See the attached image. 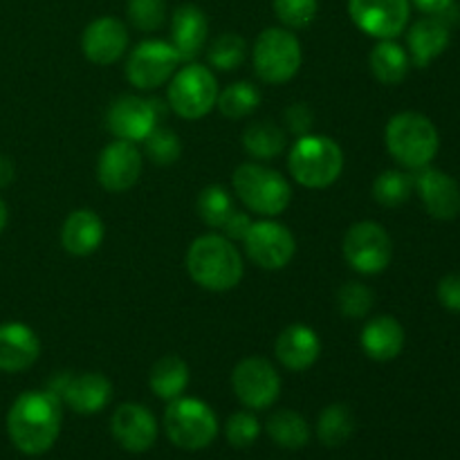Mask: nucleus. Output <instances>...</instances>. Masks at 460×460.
Segmentation results:
<instances>
[{
	"mask_svg": "<svg viewBox=\"0 0 460 460\" xmlns=\"http://www.w3.org/2000/svg\"><path fill=\"white\" fill-rule=\"evenodd\" d=\"M63 402L57 394L25 391L13 400L7 413V434L13 447L27 456H39L52 449L61 434Z\"/></svg>",
	"mask_w": 460,
	"mask_h": 460,
	"instance_id": "f257e3e1",
	"label": "nucleus"
},
{
	"mask_svg": "<svg viewBox=\"0 0 460 460\" xmlns=\"http://www.w3.org/2000/svg\"><path fill=\"white\" fill-rule=\"evenodd\" d=\"M187 272L205 290L227 292L243 281L245 261L227 236L207 234L189 245Z\"/></svg>",
	"mask_w": 460,
	"mask_h": 460,
	"instance_id": "f03ea898",
	"label": "nucleus"
},
{
	"mask_svg": "<svg viewBox=\"0 0 460 460\" xmlns=\"http://www.w3.org/2000/svg\"><path fill=\"white\" fill-rule=\"evenodd\" d=\"M385 142L391 157L411 171L429 166L440 146L434 121L420 112H398L391 117L385 130Z\"/></svg>",
	"mask_w": 460,
	"mask_h": 460,
	"instance_id": "7ed1b4c3",
	"label": "nucleus"
},
{
	"mask_svg": "<svg viewBox=\"0 0 460 460\" xmlns=\"http://www.w3.org/2000/svg\"><path fill=\"white\" fill-rule=\"evenodd\" d=\"M288 169L301 187L326 189L340 180L344 171V153L328 135H301L288 157Z\"/></svg>",
	"mask_w": 460,
	"mask_h": 460,
	"instance_id": "20e7f679",
	"label": "nucleus"
},
{
	"mask_svg": "<svg viewBox=\"0 0 460 460\" xmlns=\"http://www.w3.org/2000/svg\"><path fill=\"white\" fill-rule=\"evenodd\" d=\"M232 184L247 209L265 218H277L292 200L290 182L279 171L256 162H245L238 166L234 171Z\"/></svg>",
	"mask_w": 460,
	"mask_h": 460,
	"instance_id": "39448f33",
	"label": "nucleus"
},
{
	"mask_svg": "<svg viewBox=\"0 0 460 460\" xmlns=\"http://www.w3.org/2000/svg\"><path fill=\"white\" fill-rule=\"evenodd\" d=\"M164 429L171 443L187 452L209 447L218 436V418L198 398L171 400L164 411Z\"/></svg>",
	"mask_w": 460,
	"mask_h": 460,
	"instance_id": "423d86ee",
	"label": "nucleus"
},
{
	"mask_svg": "<svg viewBox=\"0 0 460 460\" xmlns=\"http://www.w3.org/2000/svg\"><path fill=\"white\" fill-rule=\"evenodd\" d=\"M301 61L304 52L299 39L283 27H270L261 31L252 49L254 72L261 81L272 85L290 81L299 72Z\"/></svg>",
	"mask_w": 460,
	"mask_h": 460,
	"instance_id": "0eeeda50",
	"label": "nucleus"
},
{
	"mask_svg": "<svg viewBox=\"0 0 460 460\" xmlns=\"http://www.w3.org/2000/svg\"><path fill=\"white\" fill-rule=\"evenodd\" d=\"M218 81L214 72L200 63H187L169 81V106L182 119H202L218 99Z\"/></svg>",
	"mask_w": 460,
	"mask_h": 460,
	"instance_id": "6e6552de",
	"label": "nucleus"
},
{
	"mask_svg": "<svg viewBox=\"0 0 460 460\" xmlns=\"http://www.w3.org/2000/svg\"><path fill=\"white\" fill-rule=\"evenodd\" d=\"M344 256L359 274H380L394 259V241L380 223L362 220L355 223L344 236Z\"/></svg>",
	"mask_w": 460,
	"mask_h": 460,
	"instance_id": "1a4fd4ad",
	"label": "nucleus"
},
{
	"mask_svg": "<svg viewBox=\"0 0 460 460\" xmlns=\"http://www.w3.org/2000/svg\"><path fill=\"white\" fill-rule=\"evenodd\" d=\"M180 58L169 40H142L126 61V79L139 90H153L169 84Z\"/></svg>",
	"mask_w": 460,
	"mask_h": 460,
	"instance_id": "9d476101",
	"label": "nucleus"
},
{
	"mask_svg": "<svg viewBox=\"0 0 460 460\" xmlns=\"http://www.w3.org/2000/svg\"><path fill=\"white\" fill-rule=\"evenodd\" d=\"M232 386L241 404L254 411L272 407L281 395V377L277 368L259 355L245 358L236 364L232 373Z\"/></svg>",
	"mask_w": 460,
	"mask_h": 460,
	"instance_id": "9b49d317",
	"label": "nucleus"
},
{
	"mask_svg": "<svg viewBox=\"0 0 460 460\" xmlns=\"http://www.w3.org/2000/svg\"><path fill=\"white\" fill-rule=\"evenodd\" d=\"M409 0H349V16L367 36L394 40L407 30Z\"/></svg>",
	"mask_w": 460,
	"mask_h": 460,
	"instance_id": "f8f14e48",
	"label": "nucleus"
},
{
	"mask_svg": "<svg viewBox=\"0 0 460 460\" xmlns=\"http://www.w3.org/2000/svg\"><path fill=\"white\" fill-rule=\"evenodd\" d=\"M247 259L263 270H283L296 252V241L286 225L277 220L252 223L245 236Z\"/></svg>",
	"mask_w": 460,
	"mask_h": 460,
	"instance_id": "ddd939ff",
	"label": "nucleus"
},
{
	"mask_svg": "<svg viewBox=\"0 0 460 460\" xmlns=\"http://www.w3.org/2000/svg\"><path fill=\"white\" fill-rule=\"evenodd\" d=\"M48 389L57 394L72 411L84 416L99 413L112 398L111 380L102 373H81V376L58 373L57 377H52Z\"/></svg>",
	"mask_w": 460,
	"mask_h": 460,
	"instance_id": "4468645a",
	"label": "nucleus"
},
{
	"mask_svg": "<svg viewBox=\"0 0 460 460\" xmlns=\"http://www.w3.org/2000/svg\"><path fill=\"white\" fill-rule=\"evenodd\" d=\"M151 99L135 97V94H124L111 103L106 115V126L117 139L124 142H144L157 126V115L160 106Z\"/></svg>",
	"mask_w": 460,
	"mask_h": 460,
	"instance_id": "2eb2a0df",
	"label": "nucleus"
},
{
	"mask_svg": "<svg viewBox=\"0 0 460 460\" xmlns=\"http://www.w3.org/2000/svg\"><path fill=\"white\" fill-rule=\"evenodd\" d=\"M142 164V153L133 142L115 139L99 153L97 180L106 191L124 193L139 182Z\"/></svg>",
	"mask_w": 460,
	"mask_h": 460,
	"instance_id": "dca6fc26",
	"label": "nucleus"
},
{
	"mask_svg": "<svg viewBox=\"0 0 460 460\" xmlns=\"http://www.w3.org/2000/svg\"><path fill=\"white\" fill-rule=\"evenodd\" d=\"M112 438L130 454H144L155 445L157 420L144 404L126 402L117 407L111 420Z\"/></svg>",
	"mask_w": 460,
	"mask_h": 460,
	"instance_id": "f3484780",
	"label": "nucleus"
},
{
	"mask_svg": "<svg viewBox=\"0 0 460 460\" xmlns=\"http://www.w3.org/2000/svg\"><path fill=\"white\" fill-rule=\"evenodd\" d=\"M413 189L434 218L454 220L460 214V187L445 171L422 166L413 175Z\"/></svg>",
	"mask_w": 460,
	"mask_h": 460,
	"instance_id": "a211bd4d",
	"label": "nucleus"
},
{
	"mask_svg": "<svg viewBox=\"0 0 460 460\" xmlns=\"http://www.w3.org/2000/svg\"><path fill=\"white\" fill-rule=\"evenodd\" d=\"M128 48V30L115 16H102L90 22L81 36V49L85 58L97 66H112Z\"/></svg>",
	"mask_w": 460,
	"mask_h": 460,
	"instance_id": "6ab92c4d",
	"label": "nucleus"
},
{
	"mask_svg": "<svg viewBox=\"0 0 460 460\" xmlns=\"http://www.w3.org/2000/svg\"><path fill=\"white\" fill-rule=\"evenodd\" d=\"M209 40V22L205 12L196 4H182L175 9L171 18V48L175 49L180 61L191 63Z\"/></svg>",
	"mask_w": 460,
	"mask_h": 460,
	"instance_id": "aec40b11",
	"label": "nucleus"
},
{
	"mask_svg": "<svg viewBox=\"0 0 460 460\" xmlns=\"http://www.w3.org/2000/svg\"><path fill=\"white\" fill-rule=\"evenodd\" d=\"M40 355V341L30 326L9 322L0 326V371L21 373L34 367Z\"/></svg>",
	"mask_w": 460,
	"mask_h": 460,
	"instance_id": "412c9836",
	"label": "nucleus"
},
{
	"mask_svg": "<svg viewBox=\"0 0 460 460\" xmlns=\"http://www.w3.org/2000/svg\"><path fill=\"white\" fill-rule=\"evenodd\" d=\"M274 353L288 371H308L322 355V340L310 326L292 323L279 335Z\"/></svg>",
	"mask_w": 460,
	"mask_h": 460,
	"instance_id": "4be33fe9",
	"label": "nucleus"
},
{
	"mask_svg": "<svg viewBox=\"0 0 460 460\" xmlns=\"http://www.w3.org/2000/svg\"><path fill=\"white\" fill-rule=\"evenodd\" d=\"M449 40H452V25L443 16L422 18L409 30V58L416 67H427L447 49Z\"/></svg>",
	"mask_w": 460,
	"mask_h": 460,
	"instance_id": "5701e85b",
	"label": "nucleus"
},
{
	"mask_svg": "<svg viewBox=\"0 0 460 460\" xmlns=\"http://www.w3.org/2000/svg\"><path fill=\"white\" fill-rule=\"evenodd\" d=\"M106 236L103 220L93 209H76L66 218L61 227L63 250L75 256H90L99 250Z\"/></svg>",
	"mask_w": 460,
	"mask_h": 460,
	"instance_id": "b1692460",
	"label": "nucleus"
},
{
	"mask_svg": "<svg viewBox=\"0 0 460 460\" xmlns=\"http://www.w3.org/2000/svg\"><path fill=\"white\" fill-rule=\"evenodd\" d=\"M362 349L376 362H391L404 349V328L391 314H380L367 322L362 331Z\"/></svg>",
	"mask_w": 460,
	"mask_h": 460,
	"instance_id": "393cba45",
	"label": "nucleus"
},
{
	"mask_svg": "<svg viewBox=\"0 0 460 460\" xmlns=\"http://www.w3.org/2000/svg\"><path fill=\"white\" fill-rule=\"evenodd\" d=\"M368 66L380 84L398 85L407 79L411 58H409L407 49L395 40H380L368 57Z\"/></svg>",
	"mask_w": 460,
	"mask_h": 460,
	"instance_id": "a878e982",
	"label": "nucleus"
},
{
	"mask_svg": "<svg viewBox=\"0 0 460 460\" xmlns=\"http://www.w3.org/2000/svg\"><path fill=\"white\" fill-rule=\"evenodd\" d=\"M148 386L157 398L166 400V402L180 398L189 386L187 362L178 355H164L162 359H157L148 376Z\"/></svg>",
	"mask_w": 460,
	"mask_h": 460,
	"instance_id": "bb28decb",
	"label": "nucleus"
},
{
	"mask_svg": "<svg viewBox=\"0 0 460 460\" xmlns=\"http://www.w3.org/2000/svg\"><path fill=\"white\" fill-rule=\"evenodd\" d=\"M243 148L254 160L270 162L281 155L286 148V133L274 121H254L243 133Z\"/></svg>",
	"mask_w": 460,
	"mask_h": 460,
	"instance_id": "cd10ccee",
	"label": "nucleus"
},
{
	"mask_svg": "<svg viewBox=\"0 0 460 460\" xmlns=\"http://www.w3.org/2000/svg\"><path fill=\"white\" fill-rule=\"evenodd\" d=\"M265 429H268L270 438L283 449H301L310 440L308 422L292 409H281V411L272 413Z\"/></svg>",
	"mask_w": 460,
	"mask_h": 460,
	"instance_id": "c85d7f7f",
	"label": "nucleus"
},
{
	"mask_svg": "<svg viewBox=\"0 0 460 460\" xmlns=\"http://www.w3.org/2000/svg\"><path fill=\"white\" fill-rule=\"evenodd\" d=\"M355 434V416L346 404H331L317 418V436L326 447H341Z\"/></svg>",
	"mask_w": 460,
	"mask_h": 460,
	"instance_id": "c756f323",
	"label": "nucleus"
},
{
	"mask_svg": "<svg viewBox=\"0 0 460 460\" xmlns=\"http://www.w3.org/2000/svg\"><path fill=\"white\" fill-rule=\"evenodd\" d=\"M261 93L254 84L250 81H236V84L227 85L223 93H218L216 106L229 119H245L247 115L259 108Z\"/></svg>",
	"mask_w": 460,
	"mask_h": 460,
	"instance_id": "7c9ffc66",
	"label": "nucleus"
},
{
	"mask_svg": "<svg viewBox=\"0 0 460 460\" xmlns=\"http://www.w3.org/2000/svg\"><path fill=\"white\" fill-rule=\"evenodd\" d=\"M196 209L200 218L205 220V225L214 229H223V225L236 211V207H234V200L227 189L220 187V184H209L198 196Z\"/></svg>",
	"mask_w": 460,
	"mask_h": 460,
	"instance_id": "2f4dec72",
	"label": "nucleus"
},
{
	"mask_svg": "<svg viewBox=\"0 0 460 460\" xmlns=\"http://www.w3.org/2000/svg\"><path fill=\"white\" fill-rule=\"evenodd\" d=\"M413 191V178L404 171L389 169L385 173H380L373 182V198L380 202L382 207H402L404 202L411 198Z\"/></svg>",
	"mask_w": 460,
	"mask_h": 460,
	"instance_id": "473e14b6",
	"label": "nucleus"
},
{
	"mask_svg": "<svg viewBox=\"0 0 460 460\" xmlns=\"http://www.w3.org/2000/svg\"><path fill=\"white\" fill-rule=\"evenodd\" d=\"M211 66L220 72H232L245 63L247 58V43L243 36L234 34V31H225L218 39H214L209 52H207Z\"/></svg>",
	"mask_w": 460,
	"mask_h": 460,
	"instance_id": "72a5a7b5",
	"label": "nucleus"
},
{
	"mask_svg": "<svg viewBox=\"0 0 460 460\" xmlns=\"http://www.w3.org/2000/svg\"><path fill=\"white\" fill-rule=\"evenodd\" d=\"M144 153H146V157L153 164L169 166L180 160V155H182V144H180V137L173 130L155 126L151 130V135L144 139Z\"/></svg>",
	"mask_w": 460,
	"mask_h": 460,
	"instance_id": "f704fd0d",
	"label": "nucleus"
},
{
	"mask_svg": "<svg viewBox=\"0 0 460 460\" xmlns=\"http://www.w3.org/2000/svg\"><path fill=\"white\" fill-rule=\"evenodd\" d=\"M373 304H376V295L371 288L359 281H346L337 290V305L341 314L349 319H364L371 313Z\"/></svg>",
	"mask_w": 460,
	"mask_h": 460,
	"instance_id": "c9c22d12",
	"label": "nucleus"
},
{
	"mask_svg": "<svg viewBox=\"0 0 460 460\" xmlns=\"http://www.w3.org/2000/svg\"><path fill=\"white\" fill-rule=\"evenodd\" d=\"M274 13L288 30H305L319 13V0H274Z\"/></svg>",
	"mask_w": 460,
	"mask_h": 460,
	"instance_id": "e433bc0d",
	"label": "nucleus"
},
{
	"mask_svg": "<svg viewBox=\"0 0 460 460\" xmlns=\"http://www.w3.org/2000/svg\"><path fill=\"white\" fill-rule=\"evenodd\" d=\"M227 443L236 449L252 447L261 436V422L252 411H236L225 425Z\"/></svg>",
	"mask_w": 460,
	"mask_h": 460,
	"instance_id": "4c0bfd02",
	"label": "nucleus"
},
{
	"mask_svg": "<svg viewBox=\"0 0 460 460\" xmlns=\"http://www.w3.org/2000/svg\"><path fill=\"white\" fill-rule=\"evenodd\" d=\"M128 18L139 31H155L166 21L164 0H128Z\"/></svg>",
	"mask_w": 460,
	"mask_h": 460,
	"instance_id": "58836bf2",
	"label": "nucleus"
},
{
	"mask_svg": "<svg viewBox=\"0 0 460 460\" xmlns=\"http://www.w3.org/2000/svg\"><path fill=\"white\" fill-rule=\"evenodd\" d=\"M286 124L296 137L308 135L313 128V111L308 108V103H292L286 111Z\"/></svg>",
	"mask_w": 460,
	"mask_h": 460,
	"instance_id": "ea45409f",
	"label": "nucleus"
},
{
	"mask_svg": "<svg viewBox=\"0 0 460 460\" xmlns=\"http://www.w3.org/2000/svg\"><path fill=\"white\" fill-rule=\"evenodd\" d=\"M438 301L452 313H460V274H447L440 279Z\"/></svg>",
	"mask_w": 460,
	"mask_h": 460,
	"instance_id": "a19ab883",
	"label": "nucleus"
},
{
	"mask_svg": "<svg viewBox=\"0 0 460 460\" xmlns=\"http://www.w3.org/2000/svg\"><path fill=\"white\" fill-rule=\"evenodd\" d=\"M252 227V218L245 211H234L227 218V223L223 225V232L229 241H245L247 232Z\"/></svg>",
	"mask_w": 460,
	"mask_h": 460,
	"instance_id": "79ce46f5",
	"label": "nucleus"
},
{
	"mask_svg": "<svg viewBox=\"0 0 460 460\" xmlns=\"http://www.w3.org/2000/svg\"><path fill=\"white\" fill-rule=\"evenodd\" d=\"M409 3H413L420 12L429 13V16H440V13L447 12L449 7H454L456 0H409Z\"/></svg>",
	"mask_w": 460,
	"mask_h": 460,
	"instance_id": "37998d69",
	"label": "nucleus"
},
{
	"mask_svg": "<svg viewBox=\"0 0 460 460\" xmlns=\"http://www.w3.org/2000/svg\"><path fill=\"white\" fill-rule=\"evenodd\" d=\"M13 173H16V169H13L12 160H9V157L0 155V189L13 182Z\"/></svg>",
	"mask_w": 460,
	"mask_h": 460,
	"instance_id": "c03bdc74",
	"label": "nucleus"
},
{
	"mask_svg": "<svg viewBox=\"0 0 460 460\" xmlns=\"http://www.w3.org/2000/svg\"><path fill=\"white\" fill-rule=\"evenodd\" d=\"M7 220H9L7 205H4V200H3V198H0V234H3V229L7 227Z\"/></svg>",
	"mask_w": 460,
	"mask_h": 460,
	"instance_id": "a18cd8bd",
	"label": "nucleus"
}]
</instances>
